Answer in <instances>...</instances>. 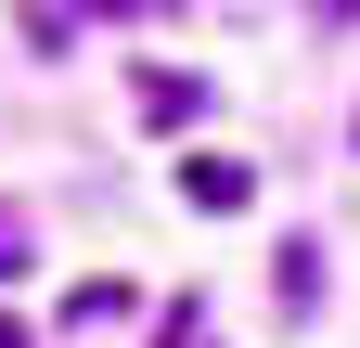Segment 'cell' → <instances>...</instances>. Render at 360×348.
<instances>
[{
  "label": "cell",
  "mask_w": 360,
  "mask_h": 348,
  "mask_svg": "<svg viewBox=\"0 0 360 348\" xmlns=\"http://www.w3.org/2000/svg\"><path fill=\"white\" fill-rule=\"evenodd\" d=\"M0 348H39V335H26V323H13V310H0Z\"/></svg>",
  "instance_id": "obj_4"
},
{
  "label": "cell",
  "mask_w": 360,
  "mask_h": 348,
  "mask_svg": "<svg viewBox=\"0 0 360 348\" xmlns=\"http://www.w3.org/2000/svg\"><path fill=\"white\" fill-rule=\"evenodd\" d=\"M13 13H26V39H39V52H65V39L103 13V0H13Z\"/></svg>",
  "instance_id": "obj_2"
},
{
  "label": "cell",
  "mask_w": 360,
  "mask_h": 348,
  "mask_svg": "<svg viewBox=\"0 0 360 348\" xmlns=\"http://www.w3.org/2000/svg\"><path fill=\"white\" fill-rule=\"evenodd\" d=\"M322 13H347V0H322Z\"/></svg>",
  "instance_id": "obj_5"
},
{
  "label": "cell",
  "mask_w": 360,
  "mask_h": 348,
  "mask_svg": "<svg viewBox=\"0 0 360 348\" xmlns=\"http://www.w3.org/2000/svg\"><path fill=\"white\" fill-rule=\"evenodd\" d=\"M26 258H39V245H26V220H13V206H0V284H13Z\"/></svg>",
  "instance_id": "obj_3"
},
{
  "label": "cell",
  "mask_w": 360,
  "mask_h": 348,
  "mask_svg": "<svg viewBox=\"0 0 360 348\" xmlns=\"http://www.w3.org/2000/svg\"><path fill=\"white\" fill-rule=\"evenodd\" d=\"M180 194H193V206H245V194H257V168H232V155H193V168H180Z\"/></svg>",
  "instance_id": "obj_1"
}]
</instances>
